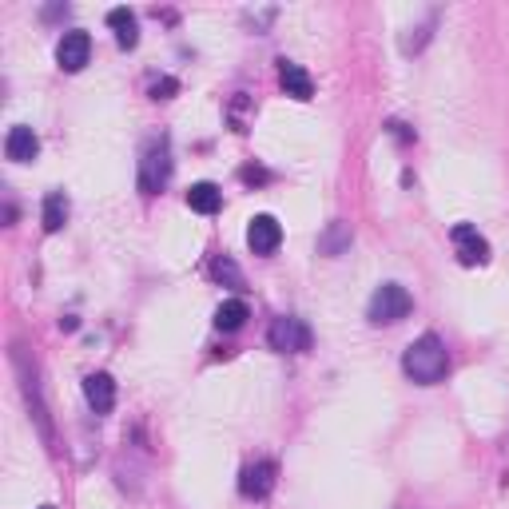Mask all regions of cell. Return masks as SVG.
Here are the masks:
<instances>
[{
    "label": "cell",
    "mask_w": 509,
    "mask_h": 509,
    "mask_svg": "<svg viewBox=\"0 0 509 509\" xmlns=\"http://www.w3.org/2000/svg\"><path fill=\"white\" fill-rule=\"evenodd\" d=\"M40 509H56V505H40Z\"/></svg>",
    "instance_id": "7402d4cb"
},
{
    "label": "cell",
    "mask_w": 509,
    "mask_h": 509,
    "mask_svg": "<svg viewBox=\"0 0 509 509\" xmlns=\"http://www.w3.org/2000/svg\"><path fill=\"white\" fill-rule=\"evenodd\" d=\"M92 60V36L88 32H64L56 45V64L64 72H80Z\"/></svg>",
    "instance_id": "52a82bcc"
},
{
    "label": "cell",
    "mask_w": 509,
    "mask_h": 509,
    "mask_svg": "<svg viewBox=\"0 0 509 509\" xmlns=\"http://www.w3.org/2000/svg\"><path fill=\"white\" fill-rule=\"evenodd\" d=\"M13 366H16L20 390H25V402H28L32 422L40 426V434H45V442H52L48 402H45V390H40V378H36V362H28V351H25V346H13Z\"/></svg>",
    "instance_id": "7a4b0ae2"
},
{
    "label": "cell",
    "mask_w": 509,
    "mask_h": 509,
    "mask_svg": "<svg viewBox=\"0 0 509 509\" xmlns=\"http://www.w3.org/2000/svg\"><path fill=\"white\" fill-rule=\"evenodd\" d=\"M434 25H438V13H430L418 28H406V36H402V52H406V56H410V52H422V48L430 45V36H434Z\"/></svg>",
    "instance_id": "e0dca14e"
},
{
    "label": "cell",
    "mask_w": 509,
    "mask_h": 509,
    "mask_svg": "<svg viewBox=\"0 0 509 509\" xmlns=\"http://www.w3.org/2000/svg\"><path fill=\"white\" fill-rule=\"evenodd\" d=\"M275 473H279L275 462H251L243 470V478H239V494L255 497V502H259V497H267L270 490H275Z\"/></svg>",
    "instance_id": "30bf717a"
},
{
    "label": "cell",
    "mask_w": 509,
    "mask_h": 509,
    "mask_svg": "<svg viewBox=\"0 0 509 509\" xmlns=\"http://www.w3.org/2000/svg\"><path fill=\"white\" fill-rule=\"evenodd\" d=\"M267 342L279 354H302V351H310L315 334H310V327L302 319H275L267 331Z\"/></svg>",
    "instance_id": "5b68a950"
},
{
    "label": "cell",
    "mask_w": 509,
    "mask_h": 509,
    "mask_svg": "<svg viewBox=\"0 0 509 509\" xmlns=\"http://www.w3.org/2000/svg\"><path fill=\"white\" fill-rule=\"evenodd\" d=\"M176 92H179V84L171 80V76H159V80H151V100H171Z\"/></svg>",
    "instance_id": "ffe728a7"
},
{
    "label": "cell",
    "mask_w": 509,
    "mask_h": 509,
    "mask_svg": "<svg viewBox=\"0 0 509 509\" xmlns=\"http://www.w3.org/2000/svg\"><path fill=\"white\" fill-rule=\"evenodd\" d=\"M84 398H88V406L96 410V414H112V406H116V382H112V374L96 371V374L84 378Z\"/></svg>",
    "instance_id": "8fae6325"
},
{
    "label": "cell",
    "mask_w": 509,
    "mask_h": 509,
    "mask_svg": "<svg viewBox=\"0 0 509 509\" xmlns=\"http://www.w3.org/2000/svg\"><path fill=\"white\" fill-rule=\"evenodd\" d=\"M410 310H414V299H410V290L402 283H382L371 295L366 319H371L374 327H382V322H402Z\"/></svg>",
    "instance_id": "3957f363"
},
{
    "label": "cell",
    "mask_w": 509,
    "mask_h": 509,
    "mask_svg": "<svg viewBox=\"0 0 509 509\" xmlns=\"http://www.w3.org/2000/svg\"><path fill=\"white\" fill-rule=\"evenodd\" d=\"M5 156L13 159V164H32V159L40 156V136L32 132L28 124H16L13 132L5 136Z\"/></svg>",
    "instance_id": "9c48e42d"
},
{
    "label": "cell",
    "mask_w": 509,
    "mask_h": 509,
    "mask_svg": "<svg viewBox=\"0 0 509 509\" xmlns=\"http://www.w3.org/2000/svg\"><path fill=\"white\" fill-rule=\"evenodd\" d=\"M64 219H68V199L60 191H52L45 199V231H60Z\"/></svg>",
    "instance_id": "ac0fdd59"
},
{
    "label": "cell",
    "mask_w": 509,
    "mask_h": 509,
    "mask_svg": "<svg viewBox=\"0 0 509 509\" xmlns=\"http://www.w3.org/2000/svg\"><path fill=\"white\" fill-rule=\"evenodd\" d=\"M453 251H458V259L465 267L490 263V243H485V235L473 223H458V227H453Z\"/></svg>",
    "instance_id": "8992f818"
},
{
    "label": "cell",
    "mask_w": 509,
    "mask_h": 509,
    "mask_svg": "<svg viewBox=\"0 0 509 509\" xmlns=\"http://www.w3.org/2000/svg\"><path fill=\"white\" fill-rule=\"evenodd\" d=\"M239 179H243V183H267L270 176H267L263 168H243V171H239Z\"/></svg>",
    "instance_id": "44dd1931"
},
{
    "label": "cell",
    "mask_w": 509,
    "mask_h": 509,
    "mask_svg": "<svg viewBox=\"0 0 509 509\" xmlns=\"http://www.w3.org/2000/svg\"><path fill=\"white\" fill-rule=\"evenodd\" d=\"M279 243H283V227H279L275 215H255L251 227H247V247L255 255H275Z\"/></svg>",
    "instance_id": "ba28073f"
},
{
    "label": "cell",
    "mask_w": 509,
    "mask_h": 509,
    "mask_svg": "<svg viewBox=\"0 0 509 509\" xmlns=\"http://www.w3.org/2000/svg\"><path fill=\"white\" fill-rule=\"evenodd\" d=\"M279 84H283V92L295 96V100H310V96H315V80L307 76V68H299V64H290V60H279Z\"/></svg>",
    "instance_id": "7c38bea8"
},
{
    "label": "cell",
    "mask_w": 509,
    "mask_h": 509,
    "mask_svg": "<svg viewBox=\"0 0 509 509\" xmlns=\"http://www.w3.org/2000/svg\"><path fill=\"white\" fill-rule=\"evenodd\" d=\"M188 208L199 211V215H215L223 208V191L215 188V183H195V188L188 191Z\"/></svg>",
    "instance_id": "9a60e30c"
},
{
    "label": "cell",
    "mask_w": 509,
    "mask_h": 509,
    "mask_svg": "<svg viewBox=\"0 0 509 509\" xmlns=\"http://www.w3.org/2000/svg\"><path fill=\"white\" fill-rule=\"evenodd\" d=\"M168 179H171V151H168V139H159V144H151L144 151V159H139V191L159 195L168 188Z\"/></svg>",
    "instance_id": "277c9868"
},
{
    "label": "cell",
    "mask_w": 509,
    "mask_h": 509,
    "mask_svg": "<svg viewBox=\"0 0 509 509\" xmlns=\"http://www.w3.org/2000/svg\"><path fill=\"white\" fill-rule=\"evenodd\" d=\"M211 275H215V279H219V283H231V287H243V270H239V267H235V263H231V259H227V255H219V259H215V263H211Z\"/></svg>",
    "instance_id": "d6986e66"
},
{
    "label": "cell",
    "mask_w": 509,
    "mask_h": 509,
    "mask_svg": "<svg viewBox=\"0 0 509 509\" xmlns=\"http://www.w3.org/2000/svg\"><path fill=\"white\" fill-rule=\"evenodd\" d=\"M346 247H351V223H342V219L327 223V231L319 235V251L322 255H342Z\"/></svg>",
    "instance_id": "2e32d148"
},
{
    "label": "cell",
    "mask_w": 509,
    "mask_h": 509,
    "mask_svg": "<svg viewBox=\"0 0 509 509\" xmlns=\"http://www.w3.org/2000/svg\"><path fill=\"white\" fill-rule=\"evenodd\" d=\"M402 371H406L410 382H418V386H438L442 378L450 374L446 342H442L438 334H422V339H414L402 354Z\"/></svg>",
    "instance_id": "6da1fadb"
},
{
    "label": "cell",
    "mask_w": 509,
    "mask_h": 509,
    "mask_svg": "<svg viewBox=\"0 0 509 509\" xmlns=\"http://www.w3.org/2000/svg\"><path fill=\"white\" fill-rule=\"evenodd\" d=\"M107 25H112L116 45L120 48H136L139 45V25H136L132 8H112V13H107Z\"/></svg>",
    "instance_id": "4fadbf2b"
},
{
    "label": "cell",
    "mask_w": 509,
    "mask_h": 509,
    "mask_svg": "<svg viewBox=\"0 0 509 509\" xmlns=\"http://www.w3.org/2000/svg\"><path fill=\"white\" fill-rule=\"evenodd\" d=\"M251 319V310H247V302L243 299H223L219 307H215V327L219 331H243V322Z\"/></svg>",
    "instance_id": "5bb4252c"
}]
</instances>
